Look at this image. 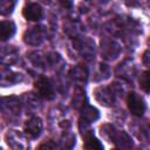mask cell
Segmentation results:
<instances>
[{"mask_svg": "<svg viewBox=\"0 0 150 150\" xmlns=\"http://www.w3.org/2000/svg\"><path fill=\"white\" fill-rule=\"evenodd\" d=\"M34 89L40 97H43L46 100H52L55 96L53 84L46 77H39L34 83Z\"/></svg>", "mask_w": 150, "mask_h": 150, "instance_id": "obj_1", "label": "cell"}, {"mask_svg": "<svg viewBox=\"0 0 150 150\" xmlns=\"http://www.w3.org/2000/svg\"><path fill=\"white\" fill-rule=\"evenodd\" d=\"M127 103H128V108H129V110H130V112L132 115L142 116L144 114V111H145V103H144L143 98L138 94L130 93L128 95Z\"/></svg>", "mask_w": 150, "mask_h": 150, "instance_id": "obj_2", "label": "cell"}, {"mask_svg": "<svg viewBox=\"0 0 150 150\" xmlns=\"http://www.w3.org/2000/svg\"><path fill=\"white\" fill-rule=\"evenodd\" d=\"M6 142L8 146H11L13 150H26L27 149L26 138L15 130H11L6 134Z\"/></svg>", "mask_w": 150, "mask_h": 150, "instance_id": "obj_3", "label": "cell"}, {"mask_svg": "<svg viewBox=\"0 0 150 150\" xmlns=\"http://www.w3.org/2000/svg\"><path fill=\"white\" fill-rule=\"evenodd\" d=\"M22 14L27 20L36 21L42 16V8L36 2H29L23 7Z\"/></svg>", "mask_w": 150, "mask_h": 150, "instance_id": "obj_4", "label": "cell"}, {"mask_svg": "<svg viewBox=\"0 0 150 150\" xmlns=\"http://www.w3.org/2000/svg\"><path fill=\"white\" fill-rule=\"evenodd\" d=\"M41 130H42V121L39 117H32L25 124V131L30 137H38Z\"/></svg>", "mask_w": 150, "mask_h": 150, "instance_id": "obj_5", "label": "cell"}, {"mask_svg": "<svg viewBox=\"0 0 150 150\" xmlns=\"http://www.w3.org/2000/svg\"><path fill=\"white\" fill-rule=\"evenodd\" d=\"M83 148L84 150H104L102 143L89 131H86L83 135Z\"/></svg>", "mask_w": 150, "mask_h": 150, "instance_id": "obj_6", "label": "cell"}, {"mask_svg": "<svg viewBox=\"0 0 150 150\" xmlns=\"http://www.w3.org/2000/svg\"><path fill=\"white\" fill-rule=\"evenodd\" d=\"M95 96H96L97 101L101 104H104V105H109L114 102V96H112L111 91L108 88H103V87L98 88L95 91Z\"/></svg>", "mask_w": 150, "mask_h": 150, "instance_id": "obj_7", "label": "cell"}, {"mask_svg": "<svg viewBox=\"0 0 150 150\" xmlns=\"http://www.w3.org/2000/svg\"><path fill=\"white\" fill-rule=\"evenodd\" d=\"M15 33V25L12 21H6L4 20L1 22V28H0V36L2 41L8 40L9 38L13 36V34Z\"/></svg>", "mask_w": 150, "mask_h": 150, "instance_id": "obj_8", "label": "cell"}, {"mask_svg": "<svg viewBox=\"0 0 150 150\" xmlns=\"http://www.w3.org/2000/svg\"><path fill=\"white\" fill-rule=\"evenodd\" d=\"M82 118L87 123L94 122L95 120L98 118V111H97V109H95L94 107H90V105H86L84 104V107L82 109Z\"/></svg>", "mask_w": 150, "mask_h": 150, "instance_id": "obj_9", "label": "cell"}, {"mask_svg": "<svg viewBox=\"0 0 150 150\" xmlns=\"http://www.w3.org/2000/svg\"><path fill=\"white\" fill-rule=\"evenodd\" d=\"M139 86H141V88L144 91L150 93V70L144 71L141 75V77H139Z\"/></svg>", "mask_w": 150, "mask_h": 150, "instance_id": "obj_10", "label": "cell"}, {"mask_svg": "<svg viewBox=\"0 0 150 150\" xmlns=\"http://www.w3.org/2000/svg\"><path fill=\"white\" fill-rule=\"evenodd\" d=\"M14 7V2L13 1H8V0H2L0 2V9H1V13L2 14H8L12 12Z\"/></svg>", "mask_w": 150, "mask_h": 150, "instance_id": "obj_11", "label": "cell"}, {"mask_svg": "<svg viewBox=\"0 0 150 150\" xmlns=\"http://www.w3.org/2000/svg\"><path fill=\"white\" fill-rule=\"evenodd\" d=\"M75 143V137L70 134L69 136H66V141H62V149L63 150H71L73 145Z\"/></svg>", "mask_w": 150, "mask_h": 150, "instance_id": "obj_12", "label": "cell"}, {"mask_svg": "<svg viewBox=\"0 0 150 150\" xmlns=\"http://www.w3.org/2000/svg\"><path fill=\"white\" fill-rule=\"evenodd\" d=\"M36 150H57L55 144L52 142H47V143H42L39 145V148Z\"/></svg>", "mask_w": 150, "mask_h": 150, "instance_id": "obj_13", "label": "cell"}, {"mask_svg": "<svg viewBox=\"0 0 150 150\" xmlns=\"http://www.w3.org/2000/svg\"><path fill=\"white\" fill-rule=\"evenodd\" d=\"M114 150H118V149H114Z\"/></svg>", "mask_w": 150, "mask_h": 150, "instance_id": "obj_14", "label": "cell"}]
</instances>
